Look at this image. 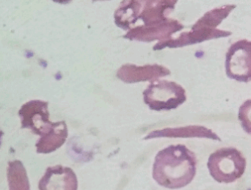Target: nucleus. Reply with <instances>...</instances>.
<instances>
[{
	"mask_svg": "<svg viewBox=\"0 0 251 190\" xmlns=\"http://www.w3.org/2000/svg\"><path fill=\"white\" fill-rule=\"evenodd\" d=\"M196 166V155L185 145H170L156 154L153 166V178L163 188L181 189L194 179Z\"/></svg>",
	"mask_w": 251,
	"mask_h": 190,
	"instance_id": "nucleus-1",
	"label": "nucleus"
},
{
	"mask_svg": "<svg viewBox=\"0 0 251 190\" xmlns=\"http://www.w3.org/2000/svg\"><path fill=\"white\" fill-rule=\"evenodd\" d=\"M238 117L245 132L251 135V99L242 104L239 110Z\"/></svg>",
	"mask_w": 251,
	"mask_h": 190,
	"instance_id": "nucleus-15",
	"label": "nucleus"
},
{
	"mask_svg": "<svg viewBox=\"0 0 251 190\" xmlns=\"http://www.w3.org/2000/svg\"><path fill=\"white\" fill-rule=\"evenodd\" d=\"M143 95L145 104L156 111L174 110L187 100L185 90L181 85L166 80L152 82Z\"/></svg>",
	"mask_w": 251,
	"mask_h": 190,
	"instance_id": "nucleus-4",
	"label": "nucleus"
},
{
	"mask_svg": "<svg viewBox=\"0 0 251 190\" xmlns=\"http://www.w3.org/2000/svg\"><path fill=\"white\" fill-rule=\"evenodd\" d=\"M176 1H124L115 13V22L122 29H131L142 21L147 26L168 19L166 15L174 9Z\"/></svg>",
	"mask_w": 251,
	"mask_h": 190,
	"instance_id": "nucleus-2",
	"label": "nucleus"
},
{
	"mask_svg": "<svg viewBox=\"0 0 251 190\" xmlns=\"http://www.w3.org/2000/svg\"><path fill=\"white\" fill-rule=\"evenodd\" d=\"M207 167L216 182L233 183L244 174L246 160L237 148H223L209 156Z\"/></svg>",
	"mask_w": 251,
	"mask_h": 190,
	"instance_id": "nucleus-3",
	"label": "nucleus"
},
{
	"mask_svg": "<svg viewBox=\"0 0 251 190\" xmlns=\"http://www.w3.org/2000/svg\"><path fill=\"white\" fill-rule=\"evenodd\" d=\"M231 35L230 31L221 30L218 29H208V28L200 27L193 26L192 30L188 32H183L175 39H170L169 41L163 43H158L153 47V50H160L165 47L169 48H178L185 46L193 45L199 44L208 40L215 38H224Z\"/></svg>",
	"mask_w": 251,
	"mask_h": 190,
	"instance_id": "nucleus-8",
	"label": "nucleus"
},
{
	"mask_svg": "<svg viewBox=\"0 0 251 190\" xmlns=\"http://www.w3.org/2000/svg\"><path fill=\"white\" fill-rule=\"evenodd\" d=\"M184 26L180 22L173 19H166L147 26H134L124 36L126 39L131 41L151 42L159 40V43H163L171 39V35L181 30Z\"/></svg>",
	"mask_w": 251,
	"mask_h": 190,
	"instance_id": "nucleus-7",
	"label": "nucleus"
},
{
	"mask_svg": "<svg viewBox=\"0 0 251 190\" xmlns=\"http://www.w3.org/2000/svg\"><path fill=\"white\" fill-rule=\"evenodd\" d=\"M48 105V102L41 100H32L22 105L19 111L22 129H29L41 138L51 132L56 123L50 120Z\"/></svg>",
	"mask_w": 251,
	"mask_h": 190,
	"instance_id": "nucleus-6",
	"label": "nucleus"
},
{
	"mask_svg": "<svg viewBox=\"0 0 251 190\" xmlns=\"http://www.w3.org/2000/svg\"><path fill=\"white\" fill-rule=\"evenodd\" d=\"M226 72L237 82H251V41L240 40L231 44L226 55Z\"/></svg>",
	"mask_w": 251,
	"mask_h": 190,
	"instance_id": "nucleus-5",
	"label": "nucleus"
},
{
	"mask_svg": "<svg viewBox=\"0 0 251 190\" xmlns=\"http://www.w3.org/2000/svg\"><path fill=\"white\" fill-rule=\"evenodd\" d=\"M67 138L68 127L66 122H56L53 130L38 140L35 145L37 153L47 154L54 152L66 142Z\"/></svg>",
	"mask_w": 251,
	"mask_h": 190,
	"instance_id": "nucleus-12",
	"label": "nucleus"
},
{
	"mask_svg": "<svg viewBox=\"0 0 251 190\" xmlns=\"http://www.w3.org/2000/svg\"><path fill=\"white\" fill-rule=\"evenodd\" d=\"M170 74L171 71L167 68L157 64L144 66L126 64L122 66L117 72L118 78L126 83L156 81L159 78Z\"/></svg>",
	"mask_w": 251,
	"mask_h": 190,
	"instance_id": "nucleus-10",
	"label": "nucleus"
},
{
	"mask_svg": "<svg viewBox=\"0 0 251 190\" xmlns=\"http://www.w3.org/2000/svg\"><path fill=\"white\" fill-rule=\"evenodd\" d=\"M158 138H208L221 141V138L211 129L204 126H190L185 127L165 129L162 130L153 131L147 135L144 140L153 139Z\"/></svg>",
	"mask_w": 251,
	"mask_h": 190,
	"instance_id": "nucleus-11",
	"label": "nucleus"
},
{
	"mask_svg": "<svg viewBox=\"0 0 251 190\" xmlns=\"http://www.w3.org/2000/svg\"><path fill=\"white\" fill-rule=\"evenodd\" d=\"M10 190H30L26 169L20 160L9 162L7 172Z\"/></svg>",
	"mask_w": 251,
	"mask_h": 190,
	"instance_id": "nucleus-13",
	"label": "nucleus"
},
{
	"mask_svg": "<svg viewBox=\"0 0 251 190\" xmlns=\"http://www.w3.org/2000/svg\"><path fill=\"white\" fill-rule=\"evenodd\" d=\"M39 190H77L78 179L75 172L69 167H49L38 184Z\"/></svg>",
	"mask_w": 251,
	"mask_h": 190,
	"instance_id": "nucleus-9",
	"label": "nucleus"
},
{
	"mask_svg": "<svg viewBox=\"0 0 251 190\" xmlns=\"http://www.w3.org/2000/svg\"><path fill=\"white\" fill-rule=\"evenodd\" d=\"M4 135V132L0 129V147H1V141H2V137Z\"/></svg>",
	"mask_w": 251,
	"mask_h": 190,
	"instance_id": "nucleus-16",
	"label": "nucleus"
},
{
	"mask_svg": "<svg viewBox=\"0 0 251 190\" xmlns=\"http://www.w3.org/2000/svg\"><path fill=\"white\" fill-rule=\"evenodd\" d=\"M235 7L234 4H226L209 10L203 15V17L198 20L194 26L208 29H217V26L221 24L223 20L228 17Z\"/></svg>",
	"mask_w": 251,
	"mask_h": 190,
	"instance_id": "nucleus-14",
	"label": "nucleus"
}]
</instances>
